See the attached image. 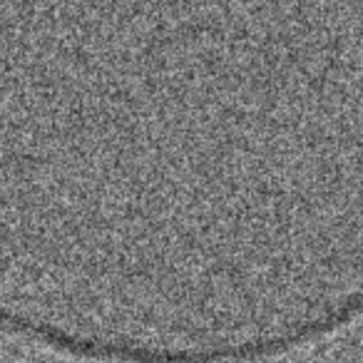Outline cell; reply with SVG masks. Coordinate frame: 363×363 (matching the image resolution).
<instances>
[{
  "instance_id": "6da1fadb",
  "label": "cell",
  "mask_w": 363,
  "mask_h": 363,
  "mask_svg": "<svg viewBox=\"0 0 363 363\" xmlns=\"http://www.w3.org/2000/svg\"><path fill=\"white\" fill-rule=\"evenodd\" d=\"M0 328L18 333L30 341L45 343L67 356L87 358V361H117V363H234L239 356L237 343L204 348H160L140 346L130 341H110V338L82 336V333L62 331L50 323L35 321L26 313L0 306Z\"/></svg>"
}]
</instances>
